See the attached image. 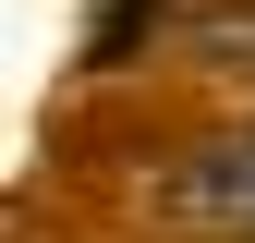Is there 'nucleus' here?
Listing matches in <instances>:
<instances>
[{
    "instance_id": "1",
    "label": "nucleus",
    "mask_w": 255,
    "mask_h": 243,
    "mask_svg": "<svg viewBox=\"0 0 255 243\" xmlns=\"http://www.w3.org/2000/svg\"><path fill=\"white\" fill-rule=\"evenodd\" d=\"M170 207H182V219H207V231H255V134L195 146V158L170 170Z\"/></svg>"
}]
</instances>
